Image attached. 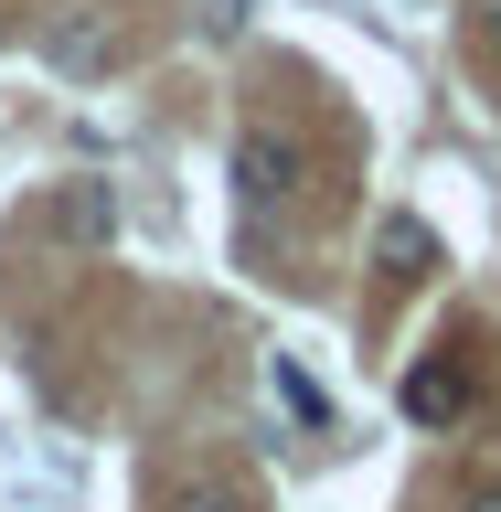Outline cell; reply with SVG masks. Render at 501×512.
<instances>
[{"mask_svg":"<svg viewBox=\"0 0 501 512\" xmlns=\"http://www.w3.org/2000/svg\"><path fill=\"white\" fill-rule=\"evenodd\" d=\"M299 192H310V150H299L288 128H246V139H235V203H246V214H288Z\"/></svg>","mask_w":501,"mask_h":512,"instance_id":"6da1fadb","label":"cell"},{"mask_svg":"<svg viewBox=\"0 0 501 512\" xmlns=\"http://www.w3.org/2000/svg\"><path fill=\"white\" fill-rule=\"evenodd\" d=\"M395 406H406V427H459V416H470V374H459V363H416V374L395 384Z\"/></svg>","mask_w":501,"mask_h":512,"instance_id":"7a4b0ae2","label":"cell"},{"mask_svg":"<svg viewBox=\"0 0 501 512\" xmlns=\"http://www.w3.org/2000/svg\"><path fill=\"white\" fill-rule=\"evenodd\" d=\"M374 267H384L395 288H406V278H438V235H427L416 214H384V224H374Z\"/></svg>","mask_w":501,"mask_h":512,"instance_id":"3957f363","label":"cell"},{"mask_svg":"<svg viewBox=\"0 0 501 512\" xmlns=\"http://www.w3.org/2000/svg\"><path fill=\"white\" fill-rule=\"evenodd\" d=\"M54 235H75V246H96V235H107V182H75V192H54Z\"/></svg>","mask_w":501,"mask_h":512,"instance_id":"277c9868","label":"cell"},{"mask_svg":"<svg viewBox=\"0 0 501 512\" xmlns=\"http://www.w3.org/2000/svg\"><path fill=\"white\" fill-rule=\"evenodd\" d=\"M160 512H256V491H246V480H182Z\"/></svg>","mask_w":501,"mask_h":512,"instance_id":"5b68a950","label":"cell"},{"mask_svg":"<svg viewBox=\"0 0 501 512\" xmlns=\"http://www.w3.org/2000/svg\"><path fill=\"white\" fill-rule=\"evenodd\" d=\"M107 54H118L107 32H64V43H54V64H64V75H96V64H107Z\"/></svg>","mask_w":501,"mask_h":512,"instance_id":"8992f818","label":"cell"},{"mask_svg":"<svg viewBox=\"0 0 501 512\" xmlns=\"http://www.w3.org/2000/svg\"><path fill=\"white\" fill-rule=\"evenodd\" d=\"M278 395H288V406H299V416H310V427H331V406H320V395H310V374H299V363H278Z\"/></svg>","mask_w":501,"mask_h":512,"instance_id":"52a82bcc","label":"cell"},{"mask_svg":"<svg viewBox=\"0 0 501 512\" xmlns=\"http://www.w3.org/2000/svg\"><path fill=\"white\" fill-rule=\"evenodd\" d=\"M480 54H501V0H480Z\"/></svg>","mask_w":501,"mask_h":512,"instance_id":"ba28073f","label":"cell"},{"mask_svg":"<svg viewBox=\"0 0 501 512\" xmlns=\"http://www.w3.org/2000/svg\"><path fill=\"white\" fill-rule=\"evenodd\" d=\"M459 512H501V480H470V502Z\"/></svg>","mask_w":501,"mask_h":512,"instance_id":"9c48e42d","label":"cell"}]
</instances>
